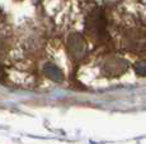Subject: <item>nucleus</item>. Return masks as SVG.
<instances>
[{
  "instance_id": "obj_1",
  "label": "nucleus",
  "mask_w": 146,
  "mask_h": 144,
  "mask_svg": "<svg viewBox=\"0 0 146 144\" xmlns=\"http://www.w3.org/2000/svg\"><path fill=\"white\" fill-rule=\"evenodd\" d=\"M46 73L50 79L55 80V81H60V80L62 79V75H61L60 70L53 65H47L46 66Z\"/></svg>"
},
{
  "instance_id": "obj_2",
  "label": "nucleus",
  "mask_w": 146,
  "mask_h": 144,
  "mask_svg": "<svg viewBox=\"0 0 146 144\" xmlns=\"http://www.w3.org/2000/svg\"><path fill=\"white\" fill-rule=\"evenodd\" d=\"M136 70H137V72H139V73L146 75V62H140V63H137Z\"/></svg>"
}]
</instances>
